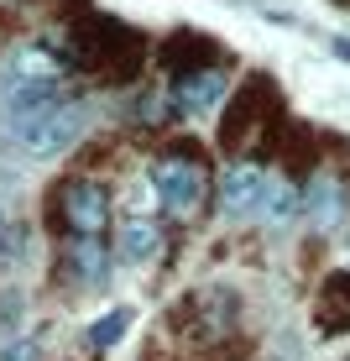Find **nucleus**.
<instances>
[{"label":"nucleus","instance_id":"1","mask_svg":"<svg viewBox=\"0 0 350 361\" xmlns=\"http://www.w3.org/2000/svg\"><path fill=\"white\" fill-rule=\"evenodd\" d=\"M63 58L73 68H94L99 79L120 84V79H131L136 63L146 58V42H142L136 27H126V21H115V16H79L68 27Z\"/></svg>","mask_w":350,"mask_h":361},{"label":"nucleus","instance_id":"2","mask_svg":"<svg viewBox=\"0 0 350 361\" xmlns=\"http://www.w3.org/2000/svg\"><path fill=\"white\" fill-rule=\"evenodd\" d=\"M152 189L162 194V204L178 220H194L209 199V173H204V152L194 142H173L168 152L152 163Z\"/></svg>","mask_w":350,"mask_h":361},{"label":"nucleus","instance_id":"3","mask_svg":"<svg viewBox=\"0 0 350 361\" xmlns=\"http://www.w3.org/2000/svg\"><path fill=\"white\" fill-rule=\"evenodd\" d=\"M84 126H89V110H84L79 99H63V105H47V110H32V116L11 121L16 147H21V152H32V157L68 152V147L84 136Z\"/></svg>","mask_w":350,"mask_h":361},{"label":"nucleus","instance_id":"4","mask_svg":"<svg viewBox=\"0 0 350 361\" xmlns=\"http://www.w3.org/2000/svg\"><path fill=\"white\" fill-rule=\"evenodd\" d=\"M53 226L73 231V241H99L110 226V199L94 178H63L53 183Z\"/></svg>","mask_w":350,"mask_h":361},{"label":"nucleus","instance_id":"5","mask_svg":"<svg viewBox=\"0 0 350 361\" xmlns=\"http://www.w3.org/2000/svg\"><path fill=\"white\" fill-rule=\"evenodd\" d=\"M173 325H183L178 335H183V341H194V345L225 341V335H230V325H235V298L220 293V288H204V293L183 298V304L173 309Z\"/></svg>","mask_w":350,"mask_h":361},{"label":"nucleus","instance_id":"6","mask_svg":"<svg viewBox=\"0 0 350 361\" xmlns=\"http://www.w3.org/2000/svg\"><path fill=\"white\" fill-rule=\"evenodd\" d=\"M267 99H272V79L267 73H251L241 90L225 99V121H220V147L225 152H241L246 136L267 121Z\"/></svg>","mask_w":350,"mask_h":361},{"label":"nucleus","instance_id":"7","mask_svg":"<svg viewBox=\"0 0 350 361\" xmlns=\"http://www.w3.org/2000/svg\"><path fill=\"white\" fill-rule=\"evenodd\" d=\"M162 63L173 68V79H178V73H199V68H220V42L215 37H204V32H173L168 42H162Z\"/></svg>","mask_w":350,"mask_h":361},{"label":"nucleus","instance_id":"8","mask_svg":"<svg viewBox=\"0 0 350 361\" xmlns=\"http://www.w3.org/2000/svg\"><path fill=\"white\" fill-rule=\"evenodd\" d=\"M225 94V68H199V73H178L173 79V90H168V99H173V110H178L183 121L189 116H204L209 105Z\"/></svg>","mask_w":350,"mask_h":361},{"label":"nucleus","instance_id":"9","mask_svg":"<svg viewBox=\"0 0 350 361\" xmlns=\"http://www.w3.org/2000/svg\"><path fill=\"white\" fill-rule=\"evenodd\" d=\"M267 199V173L256 163H230L220 178V209L225 215H246V209H261Z\"/></svg>","mask_w":350,"mask_h":361},{"label":"nucleus","instance_id":"10","mask_svg":"<svg viewBox=\"0 0 350 361\" xmlns=\"http://www.w3.org/2000/svg\"><path fill=\"white\" fill-rule=\"evenodd\" d=\"M314 325L319 335H345L350 330V272H330L314 293Z\"/></svg>","mask_w":350,"mask_h":361},{"label":"nucleus","instance_id":"11","mask_svg":"<svg viewBox=\"0 0 350 361\" xmlns=\"http://www.w3.org/2000/svg\"><path fill=\"white\" fill-rule=\"evenodd\" d=\"M63 262H68V272H73V283L79 288H99L105 283V272H110V252L99 241H73L68 252H63Z\"/></svg>","mask_w":350,"mask_h":361},{"label":"nucleus","instance_id":"12","mask_svg":"<svg viewBox=\"0 0 350 361\" xmlns=\"http://www.w3.org/2000/svg\"><path fill=\"white\" fill-rule=\"evenodd\" d=\"M304 209L314 215L319 231H330L335 220L345 215V189H340L335 178H314V183H308V194H304Z\"/></svg>","mask_w":350,"mask_h":361},{"label":"nucleus","instance_id":"13","mask_svg":"<svg viewBox=\"0 0 350 361\" xmlns=\"http://www.w3.org/2000/svg\"><path fill=\"white\" fill-rule=\"evenodd\" d=\"M120 257H126V262H157L162 257V231L152 220H126V226H120Z\"/></svg>","mask_w":350,"mask_h":361},{"label":"nucleus","instance_id":"14","mask_svg":"<svg viewBox=\"0 0 350 361\" xmlns=\"http://www.w3.org/2000/svg\"><path fill=\"white\" fill-rule=\"evenodd\" d=\"M304 209V199L287 178H267V199H261V215H267V226H287V220Z\"/></svg>","mask_w":350,"mask_h":361},{"label":"nucleus","instance_id":"15","mask_svg":"<svg viewBox=\"0 0 350 361\" xmlns=\"http://www.w3.org/2000/svg\"><path fill=\"white\" fill-rule=\"evenodd\" d=\"M126 325H131V314H126V309H110L105 319H94V325H89V341H94V345H115Z\"/></svg>","mask_w":350,"mask_h":361},{"label":"nucleus","instance_id":"16","mask_svg":"<svg viewBox=\"0 0 350 361\" xmlns=\"http://www.w3.org/2000/svg\"><path fill=\"white\" fill-rule=\"evenodd\" d=\"M0 361H37V335L11 330L6 341H0Z\"/></svg>","mask_w":350,"mask_h":361},{"label":"nucleus","instance_id":"17","mask_svg":"<svg viewBox=\"0 0 350 361\" xmlns=\"http://www.w3.org/2000/svg\"><path fill=\"white\" fill-rule=\"evenodd\" d=\"M6 246H11V220L0 215V252H6Z\"/></svg>","mask_w":350,"mask_h":361},{"label":"nucleus","instance_id":"18","mask_svg":"<svg viewBox=\"0 0 350 361\" xmlns=\"http://www.w3.org/2000/svg\"><path fill=\"white\" fill-rule=\"evenodd\" d=\"M335 53H340V58H345V63H350V42H335Z\"/></svg>","mask_w":350,"mask_h":361}]
</instances>
